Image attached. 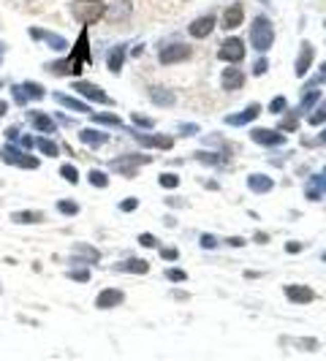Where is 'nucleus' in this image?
Masks as SVG:
<instances>
[{"mask_svg": "<svg viewBox=\"0 0 326 361\" xmlns=\"http://www.w3.org/2000/svg\"><path fill=\"white\" fill-rule=\"evenodd\" d=\"M71 11H74V19H79L82 25H93V22H98V19H103L106 6H103L101 0H74Z\"/></svg>", "mask_w": 326, "mask_h": 361, "instance_id": "nucleus-1", "label": "nucleus"}, {"mask_svg": "<svg viewBox=\"0 0 326 361\" xmlns=\"http://www.w3.org/2000/svg\"><path fill=\"white\" fill-rule=\"evenodd\" d=\"M0 160L3 163H11V166H19V168H38V160L33 155H25L14 147H3L0 149Z\"/></svg>", "mask_w": 326, "mask_h": 361, "instance_id": "nucleus-2", "label": "nucleus"}, {"mask_svg": "<svg viewBox=\"0 0 326 361\" xmlns=\"http://www.w3.org/2000/svg\"><path fill=\"white\" fill-rule=\"evenodd\" d=\"M82 63H90V49H87V27L79 33V41H76L74 52H71V71L79 76L82 71Z\"/></svg>", "mask_w": 326, "mask_h": 361, "instance_id": "nucleus-3", "label": "nucleus"}, {"mask_svg": "<svg viewBox=\"0 0 326 361\" xmlns=\"http://www.w3.org/2000/svg\"><path fill=\"white\" fill-rule=\"evenodd\" d=\"M74 90H76V92H82V95H87V98H93V101H98V103H112V101H109V95L103 92V90H98L95 84H87V82H74Z\"/></svg>", "mask_w": 326, "mask_h": 361, "instance_id": "nucleus-4", "label": "nucleus"}, {"mask_svg": "<svg viewBox=\"0 0 326 361\" xmlns=\"http://www.w3.org/2000/svg\"><path fill=\"white\" fill-rule=\"evenodd\" d=\"M117 304H122V291H117V288H106V291H101V296L95 299V307H101V310L117 307Z\"/></svg>", "mask_w": 326, "mask_h": 361, "instance_id": "nucleus-5", "label": "nucleus"}, {"mask_svg": "<svg viewBox=\"0 0 326 361\" xmlns=\"http://www.w3.org/2000/svg\"><path fill=\"white\" fill-rule=\"evenodd\" d=\"M220 57H223V60H231V63H239V60L245 57L242 41H239V38H231V41H228L223 49H220Z\"/></svg>", "mask_w": 326, "mask_h": 361, "instance_id": "nucleus-6", "label": "nucleus"}, {"mask_svg": "<svg viewBox=\"0 0 326 361\" xmlns=\"http://www.w3.org/2000/svg\"><path fill=\"white\" fill-rule=\"evenodd\" d=\"M27 122L35 128V130H44V133H49V130H55V122H52V117H46L44 111H30L27 114Z\"/></svg>", "mask_w": 326, "mask_h": 361, "instance_id": "nucleus-7", "label": "nucleus"}, {"mask_svg": "<svg viewBox=\"0 0 326 361\" xmlns=\"http://www.w3.org/2000/svg\"><path fill=\"white\" fill-rule=\"evenodd\" d=\"M212 27H215L212 16H201V19H196V22L190 25V35H193V38H204V35L212 33Z\"/></svg>", "mask_w": 326, "mask_h": 361, "instance_id": "nucleus-8", "label": "nucleus"}, {"mask_svg": "<svg viewBox=\"0 0 326 361\" xmlns=\"http://www.w3.org/2000/svg\"><path fill=\"white\" fill-rule=\"evenodd\" d=\"M188 54H190L188 46L177 44V46H169V49H163V52H160V60H163V63H177V60H185Z\"/></svg>", "mask_w": 326, "mask_h": 361, "instance_id": "nucleus-9", "label": "nucleus"}, {"mask_svg": "<svg viewBox=\"0 0 326 361\" xmlns=\"http://www.w3.org/2000/svg\"><path fill=\"white\" fill-rule=\"evenodd\" d=\"M285 293H288L294 301H302V304L315 299V293H313L310 288H302V285H296V288H294V285H288V288H285Z\"/></svg>", "mask_w": 326, "mask_h": 361, "instance_id": "nucleus-10", "label": "nucleus"}, {"mask_svg": "<svg viewBox=\"0 0 326 361\" xmlns=\"http://www.w3.org/2000/svg\"><path fill=\"white\" fill-rule=\"evenodd\" d=\"M239 22H242V8H239V6H231V8L226 11V16H223V27L228 30V27H237Z\"/></svg>", "mask_w": 326, "mask_h": 361, "instance_id": "nucleus-11", "label": "nucleus"}, {"mask_svg": "<svg viewBox=\"0 0 326 361\" xmlns=\"http://www.w3.org/2000/svg\"><path fill=\"white\" fill-rule=\"evenodd\" d=\"M82 141L90 144V147H101V144H106V136L98 133V130H82Z\"/></svg>", "mask_w": 326, "mask_h": 361, "instance_id": "nucleus-12", "label": "nucleus"}, {"mask_svg": "<svg viewBox=\"0 0 326 361\" xmlns=\"http://www.w3.org/2000/svg\"><path fill=\"white\" fill-rule=\"evenodd\" d=\"M11 220H14V223H41L44 215H41V212H16Z\"/></svg>", "mask_w": 326, "mask_h": 361, "instance_id": "nucleus-13", "label": "nucleus"}, {"mask_svg": "<svg viewBox=\"0 0 326 361\" xmlns=\"http://www.w3.org/2000/svg\"><path fill=\"white\" fill-rule=\"evenodd\" d=\"M117 269H125V272H136V274H144V272L150 269V263H147V261H139V258H133V261H128V263L117 266Z\"/></svg>", "mask_w": 326, "mask_h": 361, "instance_id": "nucleus-14", "label": "nucleus"}, {"mask_svg": "<svg viewBox=\"0 0 326 361\" xmlns=\"http://www.w3.org/2000/svg\"><path fill=\"white\" fill-rule=\"evenodd\" d=\"M122 57H125V49H114V52L109 54V71L117 73V71L122 68Z\"/></svg>", "mask_w": 326, "mask_h": 361, "instance_id": "nucleus-15", "label": "nucleus"}, {"mask_svg": "<svg viewBox=\"0 0 326 361\" xmlns=\"http://www.w3.org/2000/svg\"><path fill=\"white\" fill-rule=\"evenodd\" d=\"M33 144L44 152V155H57V144H52L49 139H33Z\"/></svg>", "mask_w": 326, "mask_h": 361, "instance_id": "nucleus-16", "label": "nucleus"}, {"mask_svg": "<svg viewBox=\"0 0 326 361\" xmlns=\"http://www.w3.org/2000/svg\"><path fill=\"white\" fill-rule=\"evenodd\" d=\"M55 101H60V103H65L68 109H76V111H87V106H84V103H79V101H71L68 95H60V92H57V95H55Z\"/></svg>", "mask_w": 326, "mask_h": 361, "instance_id": "nucleus-17", "label": "nucleus"}, {"mask_svg": "<svg viewBox=\"0 0 326 361\" xmlns=\"http://www.w3.org/2000/svg\"><path fill=\"white\" fill-rule=\"evenodd\" d=\"M223 79H226V87H239V84H242V79H245V76L239 73V71H231V73H226Z\"/></svg>", "mask_w": 326, "mask_h": 361, "instance_id": "nucleus-18", "label": "nucleus"}, {"mask_svg": "<svg viewBox=\"0 0 326 361\" xmlns=\"http://www.w3.org/2000/svg\"><path fill=\"white\" fill-rule=\"evenodd\" d=\"M60 174H63V179H68V182H74V185L79 182V171H76L74 166H63Z\"/></svg>", "mask_w": 326, "mask_h": 361, "instance_id": "nucleus-19", "label": "nucleus"}, {"mask_svg": "<svg viewBox=\"0 0 326 361\" xmlns=\"http://www.w3.org/2000/svg\"><path fill=\"white\" fill-rule=\"evenodd\" d=\"M57 209H60L63 215H76V212H79V206H76L74 201H68V198H63V201L57 204Z\"/></svg>", "mask_w": 326, "mask_h": 361, "instance_id": "nucleus-20", "label": "nucleus"}, {"mask_svg": "<svg viewBox=\"0 0 326 361\" xmlns=\"http://www.w3.org/2000/svg\"><path fill=\"white\" fill-rule=\"evenodd\" d=\"M152 98H155V103H160V106H163V103H166V106L171 103V95L166 90H158V87H152Z\"/></svg>", "mask_w": 326, "mask_h": 361, "instance_id": "nucleus-21", "label": "nucleus"}, {"mask_svg": "<svg viewBox=\"0 0 326 361\" xmlns=\"http://www.w3.org/2000/svg\"><path fill=\"white\" fill-rule=\"evenodd\" d=\"M22 90L30 95V98H41V95H44V87H41V84H33V82H27Z\"/></svg>", "mask_w": 326, "mask_h": 361, "instance_id": "nucleus-22", "label": "nucleus"}, {"mask_svg": "<svg viewBox=\"0 0 326 361\" xmlns=\"http://www.w3.org/2000/svg\"><path fill=\"white\" fill-rule=\"evenodd\" d=\"M90 182L95 187H106V174H101V171H90Z\"/></svg>", "mask_w": 326, "mask_h": 361, "instance_id": "nucleus-23", "label": "nucleus"}, {"mask_svg": "<svg viewBox=\"0 0 326 361\" xmlns=\"http://www.w3.org/2000/svg\"><path fill=\"white\" fill-rule=\"evenodd\" d=\"M95 122H106V125H120V120L114 117V114H98V117H95Z\"/></svg>", "mask_w": 326, "mask_h": 361, "instance_id": "nucleus-24", "label": "nucleus"}, {"mask_svg": "<svg viewBox=\"0 0 326 361\" xmlns=\"http://www.w3.org/2000/svg\"><path fill=\"white\" fill-rule=\"evenodd\" d=\"M11 92H14V98H16V103H19V106H25V103H27V92H25L22 87H14Z\"/></svg>", "mask_w": 326, "mask_h": 361, "instance_id": "nucleus-25", "label": "nucleus"}, {"mask_svg": "<svg viewBox=\"0 0 326 361\" xmlns=\"http://www.w3.org/2000/svg\"><path fill=\"white\" fill-rule=\"evenodd\" d=\"M46 35H49V33H46ZM46 44H49L52 49H65V41H63V38H55V35L46 38Z\"/></svg>", "mask_w": 326, "mask_h": 361, "instance_id": "nucleus-26", "label": "nucleus"}, {"mask_svg": "<svg viewBox=\"0 0 326 361\" xmlns=\"http://www.w3.org/2000/svg\"><path fill=\"white\" fill-rule=\"evenodd\" d=\"M68 277H71V280H82V282H87V280H90V274H87V272H71Z\"/></svg>", "mask_w": 326, "mask_h": 361, "instance_id": "nucleus-27", "label": "nucleus"}, {"mask_svg": "<svg viewBox=\"0 0 326 361\" xmlns=\"http://www.w3.org/2000/svg\"><path fill=\"white\" fill-rule=\"evenodd\" d=\"M160 185H169V187H174V185H177V177H171V174L160 177Z\"/></svg>", "mask_w": 326, "mask_h": 361, "instance_id": "nucleus-28", "label": "nucleus"}, {"mask_svg": "<svg viewBox=\"0 0 326 361\" xmlns=\"http://www.w3.org/2000/svg\"><path fill=\"white\" fill-rule=\"evenodd\" d=\"M169 277H171V280H185V272H179V269H171V272H169Z\"/></svg>", "mask_w": 326, "mask_h": 361, "instance_id": "nucleus-29", "label": "nucleus"}, {"mask_svg": "<svg viewBox=\"0 0 326 361\" xmlns=\"http://www.w3.org/2000/svg\"><path fill=\"white\" fill-rule=\"evenodd\" d=\"M133 206H136V201L128 198V201H122V212H133Z\"/></svg>", "mask_w": 326, "mask_h": 361, "instance_id": "nucleus-30", "label": "nucleus"}, {"mask_svg": "<svg viewBox=\"0 0 326 361\" xmlns=\"http://www.w3.org/2000/svg\"><path fill=\"white\" fill-rule=\"evenodd\" d=\"M16 136H19L16 128H6V139H16Z\"/></svg>", "mask_w": 326, "mask_h": 361, "instance_id": "nucleus-31", "label": "nucleus"}, {"mask_svg": "<svg viewBox=\"0 0 326 361\" xmlns=\"http://www.w3.org/2000/svg\"><path fill=\"white\" fill-rule=\"evenodd\" d=\"M163 255H166V258H177V250H174V247H169V250H163Z\"/></svg>", "mask_w": 326, "mask_h": 361, "instance_id": "nucleus-32", "label": "nucleus"}, {"mask_svg": "<svg viewBox=\"0 0 326 361\" xmlns=\"http://www.w3.org/2000/svg\"><path fill=\"white\" fill-rule=\"evenodd\" d=\"M6 109H8V103H6V101H0V117L6 114Z\"/></svg>", "mask_w": 326, "mask_h": 361, "instance_id": "nucleus-33", "label": "nucleus"}, {"mask_svg": "<svg viewBox=\"0 0 326 361\" xmlns=\"http://www.w3.org/2000/svg\"><path fill=\"white\" fill-rule=\"evenodd\" d=\"M3 49H6V46H3V44H0V60H3Z\"/></svg>", "mask_w": 326, "mask_h": 361, "instance_id": "nucleus-34", "label": "nucleus"}, {"mask_svg": "<svg viewBox=\"0 0 326 361\" xmlns=\"http://www.w3.org/2000/svg\"><path fill=\"white\" fill-rule=\"evenodd\" d=\"M0 87H3V82H0Z\"/></svg>", "mask_w": 326, "mask_h": 361, "instance_id": "nucleus-35", "label": "nucleus"}]
</instances>
